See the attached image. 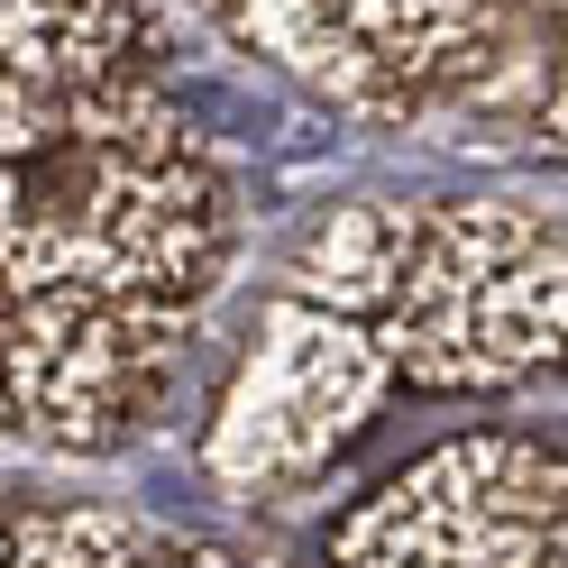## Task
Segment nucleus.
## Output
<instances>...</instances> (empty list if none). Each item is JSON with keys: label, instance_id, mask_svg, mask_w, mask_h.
<instances>
[{"label": "nucleus", "instance_id": "8", "mask_svg": "<svg viewBox=\"0 0 568 568\" xmlns=\"http://www.w3.org/2000/svg\"><path fill=\"white\" fill-rule=\"evenodd\" d=\"M413 221H422V202H395V193L339 202L331 221L294 247V266H284V294L312 303V312H339V322H376L385 294H395V275H404Z\"/></svg>", "mask_w": 568, "mask_h": 568}, {"label": "nucleus", "instance_id": "9", "mask_svg": "<svg viewBox=\"0 0 568 568\" xmlns=\"http://www.w3.org/2000/svg\"><path fill=\"white\" fill-rule=\"evenodd\" d=\"M0 568H239V559L193 531H156L101 505H10Z\"/></svg>", "mask_w": 568, "mask_h": 568}, {"label": "nucleus", "instance_id": "6", "mask_svg": "<svg viewBox=\"0 0 568 568\" xmlns=\"http://www.w3.org/2000/svg\"><path fill=\"white\" fill-rule=\"evenodd\" d=\"M303 10L404 101V120H422V101L468 83L477 64L514 38L505 0H303Z\"/></svg>", "mask_w": 568, "mask_h": 568}, {"label": "nucleus", "instance_id": "10", "mask_svg": "<svg viewBox=\"0 0 568 568\" xmlns=\"http://www.w3.org/2000/svg\"><path fill=\"white\" fill-rule=\"evenodd\" d=\"M38 111H47V101H38V92H19V83H0V156H10V148H19V138H28V129H38Z\"/></svg>", "mask_w": 568, "mask_h": 568}, {"label": "nucleus", "instance_id": "11", "mask_svg": "<svg viewBox=\"0 0 568 568\" xmlns=\"http://www.w3.org/2000/svg\"><path fill=\"white\" fill-rule=\"evenodd\" d=\"M0 432H10V395H0Z\"/></svg>", "mask_w": 568, "mask_h": 568}, {"label": "nucleus", "instance_id": "13", "mask_svg": "<svg viewBox=\"0 0 568 568\" xmlns=\"http://www.w3.org/2000/svg\"><path fill=\"white\" fill-rule=\"evenodd\" d=\"M193 10H202V0H193Z\"/></svg>", "mask_w": 568, "mask_h": 568}, {"label": "nucleus", "instance_id": "7", "mask_svg": "<svg viewBox=\"0 0 568 568\" xmlns=\"http://www.w3.org/2000/svg\"><path fill=\"white\" fill-rule=\"evenodd\" d=\"M165 64V0H0V83L64 101Z\"/></svg>", "mask_w": 568, "mask_h": 568}, {"label": "nucleus", "instance_id": "5", "mask_svg": "<svg viewBox=\"0 0 568 568\" xmlns=\"http://www.w3.org/2000/svg\"><path fill=\"white\" fill-rule=\"evenodd\" d=\"M184 339H193V322H165V312L0 294V395H10V432L47 440L64 458H111L165 404V376H174V348Z\"/></svg>", "mask_w": 568, "mask_h": 568}, {"label": "nucleus", "instance_id": "2", "mask_svg": "<svg viewBox=\"0 0 568 568\" xmlns=\"http://www.w3.org/2000/svg\"><path fill=\"white\" fill-rule=\"evenodd\" d=\"M376 348L413 395H495L559 367L568 331V221L541 193L422 202L404 275L376 312Z\"/></svg>", "mask_w": 568, "mask_h": 568}, {"label": "nucleus", "instance_id": "12", "mask_svg": "<svg viewBox=\"0 0 568 568\" xmlns=\"http://www.w3.org/2000/svg\"><path fill=\"white\" fill-rule=\"evenodd\" d=\"M0 531H10V495H0Z\"/></svg>", "mask_w": 568, "mask_h": 568}, {"label": "nucleus", "instance_id": "1", "mask_svg": "<svg viewBox=\"0 0 568 568\" xmlns=\"http://www.w3.org/2000/svg\"><path fill=\"white\" fill-rule=\"evenodd\" d=\"M239 257V193L156 74L64 92L0 156V294L202 322Z\"/></svg>", "mask_w": 568, "mask_h": 568}, {"label": "nucleus", "instance_id": "3", "mask_svg": "<svg viewBox=\"0 0 568 568\" xmlns=\"http://www.w3.org/2000/svg\"><path fill=\"white\" fill-rule=\"evenodd\" d=\"M331 568H568V458L541 432H468L422 449L358 514Z\"/></svg>", "mask_w": 568, "mask_h": 568}, {"label": "nucleus", "instance_id": "4", "mask_svg": "<svg viewBox=\"0 0 568 568\" xmlns=\"http://www.w3.org/2000/svg\"><path fill=\"white\" fill-rule=\"evenodd\" d=\"M395 395V367L367 322H339V312H312L294 294L266 303L257 339L230 376L221 413H211V477L230 486H284L312 477L367 432Z\"/></svg>", "mask_w": 568, "mask_h": 568}]
</instances>
